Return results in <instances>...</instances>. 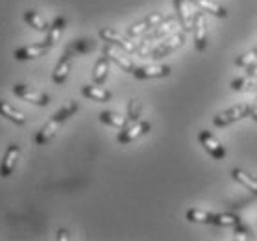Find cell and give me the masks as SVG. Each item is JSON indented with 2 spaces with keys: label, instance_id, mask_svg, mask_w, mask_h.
<instances>
[{
  "label": "cell",
  "instance_id": "cell-4",
  "mask_svg": "<svg viewBox=\"0 0 257 241\" xmlns=\"http://www.w3.org/2000/svg\"><path fill=\"white\" fill-rule=\"evenodd\" d=\"M183 43H185V32H174L169 37H165L154 50H150L148 56L152 59H161L165 56H169V54L176 52L180 47H183Z\"/></svg>",
  "mask_w": 257,
  "mask_h": 241
},
{
  "label": "cell",
  "instance_id": "cell-2",
  "mask_svg": "<svg viewBox=\"0 0 257 241\" xmlns=\"http://www.w3.org/2000/svg\"><path fill=\"white\" fill-rule=\"evenodd\" d=\"M176 26H178V21H176L174 17H165L163 23H159L158 26H154L152 32H150V34H146L145 41L139 45V50H137V54H139V56H143V58H146V56H148V50H146V47H148L150 43H154V41H163L165 37H169L170 34H174Z\"/></svg>",
  "mask_w": 257,
  "mask_h": 241
},
{
  "label": "cell",
  "instance_id": "cell-22",
  "mask_svg": "<svg viewBox=\"0 0 257 241\" xmlns=\"http://www.w3.org/2000/svg\"><path fill=\"white\" fill-rule=\"evenodd\" d=\"M100 123L107 124V126H113V128H118L122 130L126 124H128V117H124L120 113L117 112H109V110H105V112H100L98 115Z\"/></svg>",
  "mask_w": 257,
  "mask_h": 241
},
{
  "label": "cell",
  "instance_id": "cell-29",
  "mask_svg": "<svg viewBox=\"0 0 257 241\" xmlns=\"http://www.w3.org/2000/svg\"><path fill=\"white\" fill-rule=\"evenodd\" d=\"M235 63L239 65V67L250 69L251 65H255V63H257V48H253V50H248V52L240 54V56H237V58H235Z\"/></svg>",
  "mask_w": 257,
  "mask_h": 241
},
{
  "label": "cell",
  "instance_id": "cell-31",
  "mask_svg": "<svg viewBox=\"0 0 257 241\" xmlns=\"http://www.w3.org/2000/svg\"><path fill=\"white\" fill-rule=\"evenodd\" d=\"M250 117L253 121H257V93H255V100H253V104H251V110H250Z\"/></svg>",
  "mask_w": 257,
  "mask_h": 241
},
{
  "label": "cell",
  "instance_id": "cell-10",
  "mask_svg": "<svg viewBox=\"0 0 257 241\" xmlns=\"http://www.w3.org/2000/svg\"><path fill=\"white\" fill-rule=\"evenodd\" d=\"M198 141H200V145L205 148V152L209 154L213 159H222L224 156H226V148H224V145L216 139L215 135L211 134L209 130H202V132H200Z\"/></svg>",
  "mask_w": 257,
  "mask_h": 241
},
{
  "label": "cell",
  "instance_id": "cell-7",
  "mask_svg": "<svg viewBox=\"0 0 257 241\" xmlns=\"http://www.w3.org/2000/svg\"><path fill=\"white\" fill-rule=\"evenodd\" d=\"M98 36L102 41L111 43V45L122 48L124 52H128V54H134L139 50V45H135L134 41H130L128 37H124L122 34H118L117 30H113V28H102L98 32Z\"/></svg>",
  "mask_w": 257,
  "mask_h": 241
},
{
  "label": "cell",
  "instance_id": "cell-11",
  "mask_svg": "<svg viewBox=\"0 0 257 241\" xmlns=\"http://www.w3.org/2000/svg\"><path fill=\"white\" fill-rule=\"evenodd\" d=\"M72 61H74V52L67 47V50H65L63 56L59 58L58 65H56V69H54V72H52L54 84L61 86V84L67 82V78H69V74H70V69H72Z\"/></svg>",
  "mask_w": 257,
  "mask_h": 241
},
{
  "label": "cell",
  "instance_id": "cell-19",
  "mask_svg": "<svg viewBox=\"0 0 257 241\" xmlns=\"http://www.w3.org/2000/svg\"><path fill=\"white\" fill-rule=\"evenodd\" d=\"M82 95L87 97L89 100H96V102H109L111 100V91L100 88L98 84H87L82 88Z\"/></svg>",
  "mask_w": 257,
  "mask_h": 241
},
{
  "label": "cell",
  "instance_id": "cell-13",
  "mask_svg": "<svg viewBox=\"0 0 257 241\" xmlns=\"http://www.w3.org/2000/svg\"><path fill=\"white\" fill-rule=\"evenodd\" d=\"M191 4H193V0H174L178 23L181 24L183 32H193L194 12H191Z\"/></svg>",
  "mask_w": 257,
  "mask_h": 241
},
{
  "label": "cell",
  "instance_id": "cell-33",
  "mask_svg": "<svg viewBox=\"0 0 257 241\" xmlns=\"http://www.w3.org/2000/svg\"><path fill=\"white\" fill-rule=\"evenodd\" d=\"M246 71H248V76H257V63L251 65L250 69H246Z\"/></svg>",
  "mask_w": 257,
  "mask_h": 241
},
{
  "label": "cell",
  "instance_id": "cell-23",
  "mask_svg": "<svg viewBox=\"0 0 257 241\" xmlns=\"http://www.w3.org/2000/svg\"><path fill=\"white\" fill-rule=\"evenodd\" d=\"M231 177H233V180H237L242 188H246L248 191L257 195V178H253L251 175H248V173L242 169H233L231 171Z\"/></svg>",
  "mask_w": 257,
  "mask_h": 241
},
{
  "label": "cell",
  "instance_id": "cell-20",
  "mask_svg": "<svg viewBox=\"0 0 257 241\" xmlns=\"http://www.w3.org/2000/svg\"><path fill=\"white\" fill-rule=\"evenodd\" d=\"M0 115H2L4 119H8V121H12V123L19 124V126L26 124V115H24L21 110L13 108L10 102H6V100H0Z\"/></svg>",
  "mask_w": 257,
  "mask_h": 241
},
{
  "label": "cell",
  "instance_id": "cell-9",
  "mask_svg": "<svg viewBox=\"0 0 257 241\" xmlns=\"http://www.w3.org/2000/svg\"><path fill=\"white\" fill-rule=\"evenodd\" d=\"M19 158H21V145L19 143H10L6 152H4V158L0 162V177L2 178L12 177L19 164Z\"/></svg>",
  "mask_w": 257,
  "mask_h": 241
},
{
  "label": "cell",
  "instance_id": "cell-28",
  "mask_svg": "<svg viewBox=\"0 0 257 241\" xmlns=\"http://www.w3.org/2000/svg\"><path fill=\"white\" fill-rule=\"evenodd\" d=\"M69 48L74 52V56H82V54H87L89 50H93L94 43L91 39H76L74 43H70Z\"/></svg>",
  "mask_w": 257,
  "mask_h": 241
},
{
  "label": "cell",
  "instance_id": "cell-30",
  "mask_svg": "<svg viewBox=\"0 0 257 241\" xmlns=\"http://www.w3.org/2000/svg\"><path fill=\"white\" fill-rule=\"evenodd\" d=\"M233 228H235V234H237V235H235V239H237V241H239V239H251V235H248L250 232H248V230H246L240 223L235 224Z\"/></svg>",
  "mask_w": 257,
  "mask_h": 241
},
{
  "label": "cell",
  "instance_id": "cell-25",
  "mask_svg": "<svg viewBox=\"0 0 257 241\" xmlns=\"http://www.w3.org/2000/svg\"><path fill=\"white\" fill-rule=\"evenodd\" d=\"M211 215L213 213L205 212V210H200V208H191L185 213V219L189 223H204V224H211Z\"/></svg>",
  "mask_w": 257,
  "mask_h": 241
},
{
  "label": "cell",
  "instance_id": "cell-6",
  "mask_svg": "<svg viewBox=\"0 0 257 241\" xmlns=\"http://www.w3.org/2000/svg\"><path fill=\"white\" fill-rule=\"evenodd\" d=\"M150 123L148 121H135V123H128L126 126H124L122 130H120V134L117 135V141L120 143V145H128V143L135 141V139H139L141 135H145L150 132Z\"/></svg>",
  "mask_w": 257,
  "mask_h": 241
},
{
  "label": "cell",
  "instance_id": "cell-18",
  "mask_svg": "<svg viewBox=\"0 0 257 241\" xmlns=\"http://www.w3.org/2000/svg\"><path fill=\"white\" fill-rule=\"evenodd\" d=\"M193 6H196V10H200V12L211 13L213 17H218V19L228 17V10L222 8L220 4L213 2V0H193Z\"/></svg>",
  "mask_w": 257,
  "mask_h": 241
},
{
  "label": "cell",
  "instance_id": "cell-21",
  "mask_svg": "<svg viewBox=\"0 0 257 241\" xmlns=\"http://www.w3.org/2000/svg\"><path fill=\"white\" fill-rule=\"evenodd\" d=\"M109 61H111V59L107 58V56H104V54L96 59L94 69H93V82L94 84L102 86V84L107 80V74H109Z\"/></svg>",
  "mask_w": 257,
  "mask_h": 241
},
{
  "label": "cell",
  "instance_id": "cell-5",
  "mask_svg": "<svg viewBox=\"0 0 257 241\" xmlns=\"http://www.w3.org/2000/svg\"><path fill=\"white\" fill-rule=\"evenodd\" d=\"M12 93L17 97V99L24 100V102H30V104H35V106H48L50 104V97L37 89L30 88L26 84H15L12 88Z\"/></svg>",
  "mask_w": 257,
  "mask_h": 241
},
{
  "label": "cell",
  "instance_id": "cell-15",
  "mask_svg": "<svg viewBox=\"0 0 257 241\" xmlns=\"http://www.w3.org/2000/svg\"><path fill=\"white\" fill-rule=\"evenodd\" d=\"M170 74V67L169 65H141V67H135L134 76L137 80H150V78H165Z\"/></svg>",
  "mask_w": 257,
  "mask_h": 241
},
{
  "label": "cell",
  "instance_id": "cell-8",
  "mask_svg": "<svg viewBox=\"0 0 257 241\" xmlns=\"http://www.w3.org/2000/svg\"><path fill=\"white\" fill-rule=\"evenodd\" d=\"M102 54L107 56L113 63H117L124 72H132V74H134L135 65H134V61L128 58V52H124L122 48L115 47V45H111V43H105L104 48H102Z\"/></svg>",
  "mask_w": 257,
  "mask_h": 241
},
{
  "label": "cell",
  "instance_id": "cell-14",
  "mask_svg": "<svg viewBox=\"0 0 257 241\" xmlns=\"http://www.w3.org/2000/svg\"><path fill=\"white\" fill-rule=\"evenodd\" d=\"M194 48L198 52H204L207 48V24H205V15L204 12H196L194 13Z\"/></svg>",
  "mask_w": 257,
  "mask_h": 241
},
{
  "label": "cell",
  "instance_id": "cell-26",
  "mask_svg": "<svg viewBox=\"0 0 257 241\" xmlns=\"http://www.w3.org/2000/svg\"><path fill=\"white\" fill-rule=\"evenodd\" d=\"M239 223L240 219L233 213H213L211 215V224H216V226H235Z\"/></svg>",
  "mask_w": 257,
  "mask_h": 241
},
{
  "label": "cell",
  "instance_id": "cell-3",
  "mask_svg": "<svg viewBox=\"0 0 257 241\" xmlns=\"http://www.w3.org/2000/svg\"><path fill=\"white\" fill-rule=\"evenodd\" d=\"M250 110H251V104H235V106L228 108V110H224L220 112L218 115L213 117V124H215L216 128H224V126H228V124L235 123V121H240V119H244L250 115Z\"/></svg>",
  "mask_w": 257,
  "mask_h": 241
},
{
  "label": "cell",
  "instance_id": "cell-17",
  "mask_svg": "<svg viewBox=\"0 0 257 241\" xmlns=\"http://www.w3.org/2000/svg\"><path fill=\"white\" fill-rule=\"evenodd\" d=\"M65 26H67V19H65L63 15H58V17L52 21V24H50V28H48V32H47V39H45V43H47L50 48L59 41V37L63 36Z\"/></svg>",
  "mask_w": 257,
  "mask_h": 241
},
{
  "label": "cell",
  "instance_id": "cell-32",
  "mask_svg": "<svg viewBox=\"0 0 257 241\" xmlns=\"http://www.w3.org/2000/svg\"><path fill=\"white\" fill-rule=\"evenodd\" d=\"M58 239H70L69 232H67V230H59V232H58Z\"/></svg>",
  "mask_w": 257,
  "mask_h": 241
},
{
  "label": "cell",
  "instance_id": "cell-27",
  "mask_svg": "<svg viewBox=\"0 0 257 241\" xmlns=\"http://www.w3.org/2000/svg\"><path fill=\"white\" fill-rule=\"evenodd\" d=\"M141 112H143V102L141 99L134 97V99H130L128 102V123H135V121H139L141 119Z\"/></svg>",
  "mask_w": 257,
  "mask_h": 241
},
{
  "label": "cell",
  "instance_id": "cell-12",
  "mask_svg": "<svg viewBox=\"0 0 257 241\" xmlns=\"http://www.w3.org/2000/svg\"><path fill=\"white\" fill-rule=\"evenodd\" d=\"M163 21H165L163 13H150V15H146L145 19H141V21H137V23H134L130 26L128 36L139 37V36H143V34H146L148 30H152L154 26H158L159 23H163Z\"/></svg>",
  "mask_w": 257,
  "mask_h": 241
},
{
  "label": "cell",
  "instance_id": "cell-1",
  "mask_svg": "<svg viewBox=\"0 0 257 241\" xmlns=\"http://www.w3.org/2000/svg\"><path fill=\"white\" fill-rule=\"evenodd\" d=\"M76 112H78V102H76V100H69L63 108H59L58 112L54 113V117L50 119L48 123L43 124L41 128H39V132L35 134V145H39V147H43V145H48V143L56 137L59 126H61L67 119L72 117Z\"/></svg>",
  "mask_w": 257,
  "mask_h": 241
},
{
  "label": "cell",
  "instance_id": "cell-24",
  "mask_svg": "<svg viewBox=\"0 0 257 241\" xmlns=\"http://www.w3.org/2000/svg\"><path fill=\"white\" fill-rule=\"evenodd\" d=\"M24 21H26L28 26H32V28L37 30V32H48V28H50V24H48L39 13L35 12V10H26V12H24Z\"/></svg>",
  "mask_w": 257,
  "mask_h": 241
},
{
  "label": "cell",
  "instance_id": "cell-16",
  "mask_svg": "<svg viewBox=\"0 0 257 241\" xmlns=\"http://www.w3.org/2000/svg\"><path fill=\"white\" fill-rule=\"evenodd\" d=\"M48 45L47 43H37V45H26V47H21L17 50H13V58L19 59V61H30V59H37L45 56L48 52Z\"/></svg>",
  "mask_w": 257,
  "mask_h": 241
}]
</instances>
